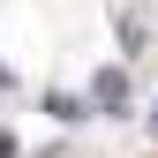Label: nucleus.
<instances>
[{"label": "nucleus", "mask_w": 158, "mask_h": 158, "mask_svg": "<svg viewBox=\"0 0 158 158\" xmlns=\"http://www.w3.org/2000/svg\"><path fill=\"white\" fill-rule=\"evenodd\" d=\"M98 106H113V113L128 106V75H121V68H106V75H98Z\"/></svg>", "instance_id": "f257e3e1"}]
</instances>
